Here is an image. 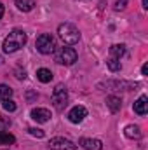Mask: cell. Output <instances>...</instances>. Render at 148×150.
<instances>
[{
	"label": "cell",
	"mask_w": 148,
	"mask_h": 150,
	"mask_svg": "<svg viewBox=\"0 0 148 150\" xmlns=\"http://www.w3.org/2000/svg\"><path fill=\"white\" fill-rule=\"evenodd\" d=\"M26 33L23 32V30H12L7 37L4 38V44H2V49H4V52H7V54H11V52H16V51H19L25 44H26Z\"/></svg>",
	"instance_id": "1"
},
{
	"label": "cell",
	"mask_w": 148,
	"mask_h": 150,
	"mask_svg": "<svg viewBox=\"0 0 148 150\" xmlns=\"http://www.w3.org/2000/svg\"><path fill=\"white\" fill-rule=\"evenodd\" d=\"M58 33H59L61 40H63L65 44H68V45H73V44H77V42L80 40V32H78V28L73 26L72 23H63V25H59Z\"/></svg>",
	"instance_id": "2"
},
{
	"label": "cell",
	"mask_w": 148,
	"mask_h": 150,
	"mask_svg": "<svg viewBox=\"0 0 148 150\" xmlns=\"http://www.w3.org/2000/svg\"><path fill=\"white\" fill-rule=\"evenodd\" d=\"M54 59L59 65L70 67V65H73L75 61H77V51H75L73 47H59V49H56Z\"/></svg>",
	"instance_id": "3"
},
{
	"label": "cell",
	"mask_w": 148,
	"mask_h": 150,
	"mask_svg": "<svg viewBox=\"0 0 148 150\" xmlns=\"http://www.w3.org/2000/svg\"><path fill=\"white\" fill-rule=\"evenodd\" d=\"M51 101L54 105L56 110H65V107L68 105V91L63 84H58L56 89L52 91V96H51Z\"/></svg>",
	"instance_id": "4"
},
{
	"label": "cell",
	"mask_w": 148,
	"mask_h": 150,
	"mask_svg": "<svg viewBox=\"0 0 148 150\" xmlns=\"http://www.w3.org/2000/svg\"><path fill=\"white\" fill-rule=\"evenodd\" d=\"M37 51L40 54H52L56 51V42L51 33H42L37 37Z\"/></svg>",
	"instance_id": "5"
},
{
	"label": "cell",
	"mask_w": 148,
	"mask_h": 150,
	"mask_svg": "<svg viewBox=\"0 0 148 150\" xmlns=\"http://www.w3.org/2000/svg\"><path fill=\"white\" fill-rule=\"evenodd\" d=\"M98 87H106L110 91H132V89L140 87V84L129 82V80H106V82H101Z\"/></svg>",
	"instance_id": "6"
},
{
	"label": "cell",
	"mask_w": 148,
	"mask_h": 150,
	"mask_svg": "<svg viewBox=\"0 0 148 150\" xmlns=\"http://www.w3.org/2000/svg\"><path fill=\"white\" fill-rule=\"evenodd\" d=\"M47 147L51 150H77V145L73 142L66 140V138H61V136H56V138H51Z\"/></svg>",
	"instance_id": "7"
},
{
	"label": "cell",
	"mask_w": 148,
	"mask_h": 150,
	"mask_svg": "<svg viewBox=\"0 0 148 150\" xmlns=\"http://www.w3.org/2000/svg\"><path fill=\"white\" fill-rule=\"evenodd\" d=\"M85 117H87V110H85V107H82V105H77V107H73V108L68 112V120L73 122V124L82 122Z\"/></svg>",
	"instance_id": "8"
},
{
	"label": "cell",
	"mask_w": 148,
	"mask_h": 150,
	"mask_svg": "<svg viewBox=\"0 0 148 150\" xmlns=\"http://www.w3.org/2000/svg\"><path fill=\"white\" fill-rule=\"evenodd\" d=\"M78 145L84 150H103L101 140H96V138H80Z\"/></svg>",
	"instance_id": "9"
},
{
	"label": "cell",
	"mask_w": 148,
	"mask_h": 150,
	"mask_svg": "<svg viewBox=\"0 0 148 150\" xmlns=\"http://www.w3.org/2000/svg\"><path fill=\"white\" fill-rule=\"evenodd\" d=\"M30 115H32V119L35 122H40V124H44V122H47L51 119V112L47 108H33Z\"/></svg>",
	"instance_id": "10"
},
{
	"label": "cell",
	"mask_w": 148,
	"mask_h": 150,
	"mask_svg": "<svg viewBox=\"0 0 148 150\" xmlns=\"http://www.w3.org/2000/svg\"><path fill=\"white\" fill-rule=\"evenodd\" d=\"M124 134H125V138H129V140H138V138H141V129H140V126H136V124H127V126L124 127Z\"/></svg>",
	"instance_id": "11"
},
{
	"label": "cell",
	"mask_w": 148,
	"mask_h": 150,
	"mask_svg": "<svg viewBox=\"0 0 148 150\" xmlns=\"http://www.w3.org/2000/svg\"><path fill=\"white\" fill-rule=\"evenodd\" d=\"M132 108H134V112L138 113V115H147V112H148V98L145 96V94L140 96Z\"/></svg>",
	"instance_id": "12"
},
{
	"label": "cell",
	"mask_w": 148,
	"mask_h": 150,
	"mask_svg": "<svg viewBox=\"0 0 148 150\" xmlns=\"http://www.w3.org/2000/svg\"><path fill=\"white\" fill-rule=\"evenodd\" d=\"M106 107L110 108L111 113H117L120 110V107H122V100L118 96H108L106 98Z\"/></svg>",
	"instance_id": "13"
},
{
	"label": "cell",
	"mask_w": 148,
	"mask_h": 150,
	"mask_svg": "<svg viewBox=\"0 0 148 150\" xmlns=\"http://www.w3.org/2000/svg\"><path fill=\"white\" fill-rule=\"evenodd\" d=\"M124 54H125V45H124V44H113L110 47V56L111 58L120 59Z\"/></svg>",
	"instance_id": "14"
},
{
	"label": "cell",
	"mask_w": 148,
	"mask_h": 150,
	"mask_svg": "<svg viewBox=\"0 0 148 150\" xmlns=\"http://www.w3.org/2000/svg\"><path fill=\"white\" fill-rule=\"evenodd\" d=\"M16 7L23 12H30L35 7V0H16Z\"/></svg>",
	"instance_id": "15"
},
{
	"label": "cell",
	"mask_w": 148,
	"mask_h": 150,
	"mask_svg": "<svg viewBox=\"0 0 148 150\" xmlns=\"http://www.w3.org/2000/svg\"><path fill=\"white\" fill-rule=\"evenodd\" d=\"M37 79L40 80V82L47 84V82H51V80H52V72H51V70H47V68H38V70H37Z\"/></svg>",
	"instance_id": "16"
},
{
	"label": "cell",
	"mask_w": 148,
	"mask_h": 150,
	"mask_svg": "<svg viewBox=\"0 0 148 150\" xmlns=\"http://www.w3.org/2000/svg\"><path fill=\"white\" fill-rule=\"evenodd\" d=\"M106 67H108V70H110V72H113V74L122 70V65H120V61H118L117 58H111V56L108 58V61H106Z\"/></svg>",
	"instance_id": "17"
},
{
	"label": "cell",
	"mask_w": 148,
	"mask_h": 150,
	"mask_svg": "<svg viewBox=\"0 0 148 150\" xmlns=\"http://www.w3.org/2000/svg\"><path fill=\"white\" fill-rule=\"evenodd\" d=\"M14 142H16L14 134L5 133V131H0V145H12Z\"/></svg>",
	"instance_id": "18"
},
{
	"label": "cell",
	"mask_w": 148,
	"mask_h": 150,
	"mask_svg": "<svg viewBox=\"0 0 148 150\" xmlns=\"http://www.w3.org/2000/svg\"><path fill=\"white\" fill-rule=\"evenodd\" d=\"M11 96H12V89L9 86H5V84H0V103L4 100H9Z\"/></svg>",
	"instance_id": "19"
},
{
	"label": "cell",
	"mask_w": 148,
	"mask_h": 150,
	"mask_svg": "<svg viewBox=\"0 0 148 150\" xmlns=\"http://www.w3.org/2000/svg\"><path fill=\"white\" fill-rule=\"evenodd\" d=\"M2 105H4V108H5L7 112H14V110H16V103H14L11 98H9V100H4Z\"/></svg>",
	"instance_id": "20"
},
{
	"label": "cell",
	"mask_w": 148,
	"mask_h": 150,
	"mask_svg": "<svg viewBox=\"0 0 148 150\" xmlns=\"http://www.w3.org/2000/svg\"><path fill=\"white\" fill-rule=\"evenodd\" d=\"M7 127H11V119L9 117H4L0 113V131H5Z\"/></svg>",
	"instance_id": "21"
},
{
	"label": "cell",
	"mask_w": 148,
	"mask_h": 150,
	"mask_svg": "<svg viewBox=\"0 0 148 150\" xmlns=\"http://www.w3.org/2000/svg\"><path fill=\"white\" fill-rule=\"evenodd\" d=\"M28 133L32 136H35V138H44V131L38 129V127H28Z\"/></svg>",
	"instance_id": "22"
},
{
	"label": "cell",
	"mask_w": 148,
	"mask_h": 150,
	"mask_svg": "<svg viewBox=\"0 0 148 150\" xmlns=\"http://www.w3.org/2000/svg\"><path fill=\"white\" fill-rule=\"evenodd\" d=\"M125 5H127V0H117V4H115V11H124Z\"/></svg>",
	"instance_id": "23"
},
{
	"label": "cell",
	"mask_w": 148,
	"mask_h": 150,
	"mask_svg": "<svg viewBox=\"0 0 148 150\" xmlns=\"http://www.w3.org/2000/svg\"><path fill=\"white\" fill-rule=\"evenodd\" d=\"M16 77H18V79H19V80H21V79H26V74H25V72H23V74H21V72H19V70H16Z\"/></svg>",
	"instance_id": "24"
},
{
	"label": "cell",
	"mask_w": 148,
	"mask_h": 150,
	"mask_svg": "<svg viewBox=\"0 0 148 150\" xmlns=\"http://www.w3.org/2000/svg\"><path fill=\"white\" fill-rule=\"evenodd\" d=\"M141 74L148 75V65H143V67H141Z\"/></svg>",
	"instance_id": "25"
},
{
	"label": "cell",
	"mask_w": 148,
	"mask_h": 150,
	"mask_svg": "<svg viewBox=\"0 0 148 150\" xmlns=\"http://www.w3.org/2000/svg\"><path fill=\"white\" fill-rule=\"evenodd\" d=\"M2 16H4V5L0 4V19H2Z\"/></svg>",
	"instance_id": "26"
},
{
	"label": "cell",
	"mask_w": 148,
	"mask_h": 150,
	"mask_svg": "<svg viewBox=\"0 0 148 150\" xmlns=\"http://www.w3.org/2000/svg\"><path fill=\"white\" fill-rule=\"evenodd\" d=\"M143 7H145V9H148V0H143Z\"/></svg>",
	"instance_id": "27"
}]
</instances>
